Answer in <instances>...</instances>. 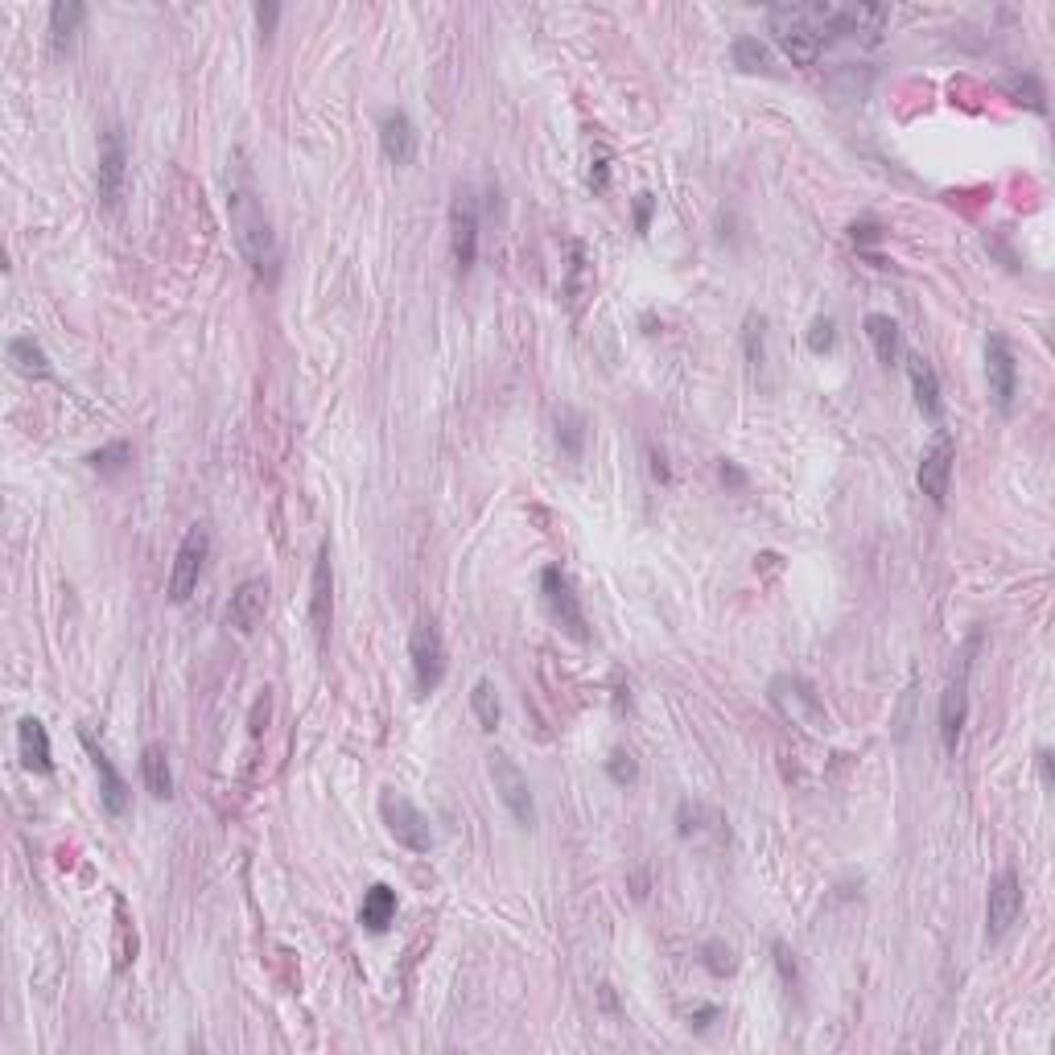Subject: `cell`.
Instances as JSON below:
<instances>
[{"instance_id":"obj_2","label":"cell","mask_w":1055,"mask_h":1055,"mask_svg":"<svg viewBox=\"0 0 1055 1055\" xmlns=\"http://www.w3.org/2000/svg\"><path fill=\"white\" fill-rule=\"evenodd\" d=\"M380 816H384V829L396 837V846H405L408 853H429L433 850V829H429V816L396 788L380 792Z\"/></svg>"},{"instance_id":"obj_24","label":"cell","mask_w":1055,"mask_h":1055,"mask_svg":"<svg viewBox=\"0 0 1055 1055\" xmlns=\"http://www.w3.org/2000/svg\"><path fill=\"white\" fill-rule=\"evenodd\" d=\"M141 779H145V792L153 800H169V796H173V771H169L166 746L148 742L145 751H141Z\"/></svg>"},{"instance_id":"obj_38","label":"cell","mask_w":1055,"mask_h":1055,"mask_svg":"<svg viewBox=\"0 0 1055 1055\" xmlns=\"http://www.w3.org/2000/svg\"><path fill=\"white\" fill-rule=\"evenodd\" d=\"M268 709H273V697H268V688L256 697V705H252V718H248V734L252 739H260L264 730H268Z\"/></svg>"},{"instance_id":"obj_33","label":"cell","mask_w":1055,"mask_h":1055,"mask_svg":"<svg viewBox=\"0 0 1055 1055\" xmlns=\"http://www.w3.org/2000/svg\"><path fill=\"white\" fill-rule=\"evenodd\" d=\"M1006 92H1010L1015 104H1027L1031 111H1047V104H1043V87H1039L1035 74H1015V79H1006Z\"/></svg>"},{"instance_id":"obj_7","label":"cell","mask_w":1055,"mask_h":1055,"mask_svg":"<svg viewBox=\"0 0 1055 1055\" xmlns=\"http://www.w3.org/2000/svg\"><path fill=\"white\" fill-rule=\"evenodd\" d=\"M449 252L458 273H470L479 260V199L470 185H458L449 203Z\"/></svg>"},{"instance_id":"obj_14","label":"cell","mask_w":1055,"mask_h":1055,"mask_svg":"<svg viewBox=\"0 0 1055 1055\" xmlns=\"http://www.w3.org/2000/svg\"><path fill=\"white\" fill-rule=\"evenodd\" d=\"M969 668H973V660L964 651L957 672H952V681H948L945 697H940V742H945V751H957L964 718H969Z\"/></svg>"},{"instance_id":"obj_37","label":"cell","mask_w":1055,"mask_h":1055,"mask_svg":"<svg viewBox=\"0 0 1055 1055\" xmlns=\"http://www.w3.org/2000/svg\"><path fill=\"white\" fill-rule=\"evenodd\" d=\"M590 289V280H586V248L582 243H574V264H570V297L574 301H582V293Z\"/></svg>"},{"instance_id":"obj_5","label":"cell","mask_w":1055,"mask_h":1055,"mask_svg":"<svg viewBox=\"0 0 1055 1055\" xmlns=\"http://www.w3.org/2000/svg\"><path fill=\"white\" fill-rule=\"evenodd\" d=\"M487 771L495 779V792H500L503 808L512 813V820H516L519 829H532L537 825V800H532L528 776L512 763V755H503V751L487 755Z\"/></svg>"},{"instance_id":"obj_11","label":"cell","mask_w":1055,"mask_h":1055,"mask_svg":"<svg viewBox=\"0 0 1055 1055\" xmlns=\"http://www.w3.org/2000/svg\"><path fill=\"white\" fill-rule=\"evenodd\" d=\"M771 702L783 709V718L796 726H808V730H825L829 718H825V705L816 697V688L804 681V676H776L771 681Z\"/></svg>"},{"instance_id":"obj_42","label":"cell","mask_w":1055,"mask_h":1055,"mask_svg":"<svg viewBox=\"0 0 1055 1055\" xmlns=\"http://www.w3.org/2000/svg\"><path fill=\"white\" fill-rule=\"evenodd\" d=\"M776 964H779V973H783V982L796 985V961H792V952H788L783 945H776Z\"/></svg>"},{"instance_id":"obj_16","label":"cell","mask_w":1055,"mask_h":1055,"mask_svg":"<svg viewBox=\"0 0 1055 1055\" xmlns=\"http://www.w3.org/2000/svg\"><path fill=\"white\" fill-rule=\"evenodd\" d=\"M331 619H334V570H331V549L322 544L314 561V577H310V627H314L317 644H326Z\"/></svg>"},{"instance_id":"obj_39","label":"cell","mask_w":1055,"mask_h":1055,"mask_svg":"<svg viewBox=\"0 0 1055 1055\" xmlns=\"http://www.w3.org/2000/svg\"><path fill=\"white\" fill-rule=\"evenodd\" d=\"M850 240L858 243V248H871V243L883 240V227H878V223H874V219H858V223H853V227H850Z\"/></svg>"},{"instance_id":"obj_20","label":"cell","mask_w":1055,"mask_h":1055,"mask_svg":"<svg viewBox=\"0 0 1055 1055\" xmlns=\"http://www.w3.org/2000/svg\"><path fill=\"white\" fill-rule=\"evenodd\" d=\"M890 9L887 4H841L837 9V34H853L866 37V41H878V34L887 29Z\"/></svg>"},{"instance_id":"obj_35","label":"cell","mask_w":1055,"mask_h":1055,"mask_svg":"<svg viewBox=\"0 0 1055 1055\" xmlns=\"http://www.w3.org/2000/svg\"><path fill=\"white\" fill-rule=\"evenodd\" d=\"M837 343V322L834 317H813V326H808V351L813 355H829Z\"/></svg>"},{"instance_id":"obj_15","label":"cell","mask_w":1055,"mask_h":1055,"mask_svg":"<svg viewBox=\"0 0 1055 1055\" xmlns=\"http://www.w3.org/2000/svg\"><path fill=\"white\" fill-rule=\"evenodd\" d=\"M264 611H268V582H264V577H248V582H240L236 594H231V602H227V611H223V623H227L231 631H240V635H252V631L260 627Z\"/></svg>"},{"instance_id":"obj_17","label":"cell","mask_w":1055,"mask_h":1055,"mask_svg":"<svg viewBox=\"0 0 1055 1055\" xmlns=\"http://www.w3.org/2000/svg\"><path fill=\"white\" fill-rule=\"evenodd\" d=\"M417 145H421V136H417V124L408 120L405 111H384V120H380V148H384V157H388L392 166H412Z\"/></svg>"},{"instance_id":"obj_44","label":"cell","mask_w":1055,"mask_h":1055,"mask_svg":"<svg viewBox=\"0 0 1055 1055\" xmlns=\"http://www.w3.org/2000/svg\"><path fill=\"white\" fill-rule=\"evenodd\" d=\"M718 475H722V482H726V487H734V491H742V487H746V470H742V466H734V463H722V466H718Z\"/></svg>"},{"instance_id":"obj_27","label":"cell","mask_w":1055,"mask_h":1055,"mask_svg":"<svg viewBox=\"0 0 1055 1055\" xmlns=\"http://www.w3.org/2000/svg\"><path fill=\"white\" fill-rule=\"evenodd\" d=\"M556 442H561V449L570 458H582V449H586V417L577 408L565 405L556 412Z\"/></svg>"},{"instance_id":"obj_26","label":"cell","mask_w":1055,"mask_h":1055,"mask_svg":"<svg viewBox=\"0 0 1055 1055\" xmlns=\"http://www.w3.org/2000/svg\"><path fill=\"white\" fill-rule=\"evenodd\" d=\"M392 920H396V890L388 887V883H375V887L363 895V908H359V924L368 927V932H388Z\"/></svg>"},{"instance_id":"obj_30","label":"cell","mask_w":1055,"mask_h":1055,"mask_svg":"<svg viewBox=\"0 0 1055 1055\" xmlns=\"http://www.w3.org/2000/svg\"><path fill=\"white\" fill-rule=\"evenodd\" d=\"M722 825V816L709 813L705 804H697V800H685L681 808H676V834L681 837H705L709 829H718Z\"/></svg>"},{"instance_id":"obj_32","label":"cell","mask_w":1055,"mask_h":1055,"mask_svg":"<svg viewBox=\"0 0 1055 1055\" xmlns=\"http://www.w3.org/2000/svg\"><path fill=\"white\" fill-rule=\"evenodd\" d=\"M129 463H132V445L129 442H111V445H104V449L87 454V466H92V470H99V475H116V470H124Z\"/></svg>"},{"instance_id":"obj_9","label":"cell","mask_w":1055,"mask_h":1055,"mask_svg":"<svg viewBox=\"0 0 1055 1055\" xmlns=\"http://www.w3.org/2000/svg\"><path fill=\"white\" fill-rule=\"evenodd\" d=\"M206 556H211V532H206L203 524H194V528L182 537V544H178V553H173V570H169V602H185V598L194 594V586H199V577H203V570H206Z\"/></svg>"},{"instance_id":"obj_22","label":"cell","mask_w":1055,"mask_h":1055,"mask_svg":"<svg viewBox=\"0 0 1055 1055\" xmlns=\"http://www.w3.org/2000/svg\"><path fill=\"white\" fill-rule=\"evenodd\" d=\"M908 380L920 412L924 417H940V380H936V368L927 363L924 355H908Z\"/></svg>"},{"instance_id":"obj_45","label":"cell","mask_w":1055,"mask_h":1055,"mask_svg":"<svg viewBox=\"0 0 1055 1055\" xmlns=\"http://www.w3.org/2000/svg\"><path fill=\"white\" fill-rule=\"evenodd\" d=\"M607 178H611V161H607V157H598V161H594V169H590V185H594V190H607Z\"/></svg>"},{"instance_id":"obj_8","label":"cell","mask_w":1055,"mask_h":1055,"mask_svg":"<svg viewBox=\"0 0 1055 1055\" xmlns=\"http://www.w3.org/2000/svg\"><path fill=\"white\" fill-rule=\"evenodd\" d=\"M124 182H129V145L124 132L111 124L104 132V148H99V169H95V194L104 211H120L124 203Z\"/></svg>"},{"instance_id":"obj_41","label":"cell","mask_w":1055,"mask_h":1055,"mask_svg":"<svg viewBox=\"0 0 1055 1055\" xmlns=\"http://www.w3.org/2000/svg\"><path fill=\"white\" fill-rule=\"evenodd\" d=\"M277 17H280V4H256V21H260V34L264 37L277 29Z\"/></svg>"},{"instance_id":"obj_12","label":"cell","mask_w":1055,"mask_h":1055,"mask_svg":"<svg viewBox=\"0 0 1055 1055\" xmlns=\"http://www.w3.org/2000/svg\"><path fill=\"white\" fill-rule=\"evenodd\" d=\"M952 463H957V445H952V437L948 433H936V442L924 449V458H920V491H924L927 500L936 503V507H945L948 503V487H952Z\"/></svg>"},{"instance_id":"obj_34","label":"cell","mask_w":1055,"mask_h":1055,"mask_svg":"<svg viewBox=\"0 0 1055 1055\" xmlns=\"http://www.w3.org/2000/svg\"><path fill=\"white\" fill-rule=\"evenodd\" d=\"M705 952V969L714 973V978H726V973H734V948L730 945H722V940H709V945L702 948Z\"/></svg>"},{"instance_id":"obj_21","label":"cell","mask_w":1055,"mask_h":1055,"mask_svg":"<svg viewBox=\"0 0 1055 1055\" xmlns=\"http://www.w3.org/2000/svg\"><path fill=\"white\" fill-rule=\"evenodd\" d=\"M862 331H866V338H871L878 363L895 368V363H899V355H903V331H899V322H895L890 314H866Z\"/></svg>"},{"instance_id":"obj_28","label":"cell","mask_w":1055,"mask_h":1055,"mask_svg":"<svg viewBox=\"0 0 1055 1055\" xmlns=\"http://www.w3.org/2000/svg\"><path fill=\"white\" fill-rule=\"evenodd\" d=\"M742 351H746L751 371L767 368V317L763 314H746L742 322Z\"/></svg>"},{"instance_id":"obj_23","label":"cell","mask_w":1055,"mask_h":1055,"mask_svg":"<svg viewBox=\"0 0 1055 1055\" xmlns=\"http://www.w3.org/2000/svg\"><path fill=\"white\" fill-rule=\"evenodd\" d=\"M83 21H87V4H79V0H58V4H50V46H55V55H67L71 50Z\"/></svg>"},{"instance_id":"obj_19","label":"cell","mask_w":1055,"mask_h":1055,"mask_svg":"<svg viewBox=\"0 0 1055 1055\" xmlns=\"http://www.w3.org/2000/svg\"><path fill=\"white\" fill-rule=\"evenodd\" d=\"M17 755L25 763V771L34 776H50L55 771V751H50V734L37 718H21L17 722Z\"/></svg>"},{"instance_id":"obj_4","label":"cell","mask_w":1055,"mask_h":1055,"mask_svg":"<svg viewBox=\"0 0 1055 1055\" xmlns=\"http://www.w3.org/2000/svg\"><path fill=\"white\" fill-rule=\"evenodd\" d=\"M767 21H771V34H776L779 50L792 58V67H813L816 58H820V46H825V41H820V34L804 21L800 4H776V9L767 13Z\"/></svg>"},{"instance_id":"obj_40","label":"cell","mask_w":1055,"mask_h":1055,"mask_svg":"<svg viewBox=\"0 0 1055 1055\" xmlns=\"http://www.w3.org/2000/svg\"><path fill=\"white\" fill-rule=\"evenodd\" d=\"M651 211H656V199H651V194H639V199H635V231H639V236L651 227Z\"/></svg>"},{"instance_id":"obj_43","label":"cell","mask_w":1055,"mask_h":1055,"mask_svg":"<svg viewBox=\"0 0 1055 1055\" xmlns=\"http://www.w3.org/2000/svg\"><path fill=\"white\" fill-rule=\"evenodd\" d=\"M116 911H120V936H129V920H124V903L116 899ZM129 961H136V945H124V952H120V969H129Z\"/></svg>"},{"instance_id":"obj_3","label":"cell","mask_w":1055,"mask_h":1055,"mask_svg":"<svg viewBox=\"0 0 1055 1055\" xmlns=\"http://www.w3.org/2000/svg\"><path fill=\"white\" fill-rule=\"evenodd\" d=\"M540 598H544V607H549V614H553V623L565 631L570 639H577V644L590 639L586 611H582L574 582H570V574H565L561 565H544V570H540Z\"/></svg>"},{"instance_id":"obj_6","label":"cell","mask_w":1055,"mask_h":1055,"mask_svg":"<svg viewBox=\"0 0 1055 1055\" xmlns=\"http://www.w3.org/2000/svg\"><path fill=\"white\" fill-rule=\"evenodd\" d=\"M408 660H412V676H417V693H437L445 681V639L433 619H421L412 635H408Z\"/></svg>"},{"instance_id":"obj_31","label":"cell","mask_w":1055,"mask_h":1055,"mask_svg":"<svg viewBox=\"0 0 1055 1055\" xmlns=\"http://www.w3.org/2000/svg\"><path fill=\"white\" fill-rule=\"evenodd\" d=\"M734 67H742V71H771V50L763 46L759 37H739L734 41Z\"/></svg>"},{"instance_id":"obj_29","label":"cell","mask_w":1055,"mask_h":1055,"mask_svg":"<svg viewBox=\"0 0 1055 1055\" xmlns=\"http://www.w3.org/2000/svg\"><path fill=\"white\" fill-rule=\"evenodd\" d=\"M470 709H475V718H479L482 730H500L503 705H500V693H495L491 681H475V688H470Z\"/></svg>"},{"instance_id":"obj_1","label":"cell","mask_w":1055,"mask_h":1055,"mask_svg":"<svg viewBox=\"0 0 1055 1055\" xmlns=\"http://www.w3.org/2000/svg\"><path fill=\"white\" fill-rule=\"evenodd\" d=\"M227 215H231V236L240 243V256L248 260V268L256 273L264 285H277L280 277V243L273 231V219L260 203V190L252 182V173L243 166V157H236V166L227 173Z\"/></svg>"},{"instance_id":"obj_46","label":"cell","mask_w":1055,"mask_h":1055,"mask_svg":"<svg viewBox=\"0 0 1055 1055\" xmlns=\"http://www.w3.org/2000/svg\"><path fill=\"white\" fill-rule=\"evenodd\" d=\"M1039 776H1043V788H1052V755L1039 751Z\"/></svg>"},{"instance_id":"obj_18","label":"cell","mask_w":1055,"mask_h":1055,"mask_svg":"<svg viewBox=\"0 0 1055 1055\" xmlns=\"http://www.w3.org/2000/svg\"><path fill=\"white\" fill-rule=\"evenodd\" d=\"M83 746H87V755H92V763H95L104 808H108V816H120L124 808H129V783H124V776L116 771V763L108 759V751H104V746H95L92 734H83Z\"/></svg>"},{"instance_id":"obj_36","label":"cell","mask_w":1055,"mask_h":1055,"mask_svg":"<svg viewBox=\"0 0 1055 1055\" xmlns=\"http://www.w3.org/2000/svg\"><path fill=\"white\" fill-rule=\"evenodd\" d=\"M607 776H611L614 783H623V788H627V783H635V779H639V763L631 759L627 751H611V759H607Z\"/></svg>"},{"instance_id":"obj_10","label":"cell","mask_w":1055,"mask_h":1055,"mask_svg":"<svg viewBox=\"0 0 1055 1055\" xmlns=\"http://www.w3.org/2000/svg\"><path fill=\"white\" fill-rule=\"evenodd\" d=\"M985 380H990V396H994V408L1002 417L1015 412V396H1019V363H1015V351L1002 334H990L985 338Z\"/></svg>"},{"instance_id":"obj_47","label":"cell","mask_w":1055,"mask_h":1055,"mask_svg":"<svg viewBox=\"0 0 1055 1055\" xmlns=\"http://www.w3.org/2000/svg\"><path fill=\"white\" fill-rule=\"evenodd\" d=\"M651 475H656V479H660V482H668V466H664V454H656V449H651Z\"/></svg>"},{"instance_id":"obj_13","label":"cell","mask_w":1055,"mask_h":1055,"mask_svg":"<svg viewBox=\"0 0 1055 1055\" xmlns=\"http://www.w3.org/2000/svg\"><path fill=\"white\" fill-rule=\"evenodd\" d=\"M1022 911V883L1015 871H1002L994 883H990V899H985V936L990 940H1002L1010 924L1019 920Z\"/></svg>"},{"instance_id":"obj_25","label":"cell","mask_w":1055,"mask_h":1055,"mask_svg":"<svg viewBox=\"0 0 1055 1055\" xmlns=\"http://www.w3.org/2000/svg\"><path fill=\"white\" fill-rule=\"evenodd\" d=\"M9 363H13V371H17V375H25V380H50V375H55V368H50V355L41 351L29 334L9 338Z\"/></svg>"}]
</instances>
